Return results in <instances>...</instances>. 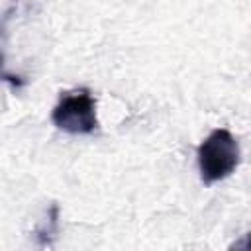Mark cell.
<instances>
[{"label":"cell","instance_id":"obj_1","mask_svg":"<svg viewBox=\"0 0 251 251\" xmlns=\"http://www.w3.org/2000/svg\"><path fill=\"white\" fill-rule=\"evenodd\" d=\"M239 165V145L229 129H214L198 147V169L204 184L227 178Z\"/></svg>","mask_w":251,"mask_h":251},{"label":"cell","instance_id":"obj_2","mask_svg":"<svg viewBox=\"0 0 251 251\" xmlns=\"http://www.w3.org/2000/svg\"><path fill=\"white\" fill-rule=\"evenodd\" d=\"M53 124L73 135H86L98 127L96 100L86 88L65 92L51 114Z\"/></svg>","mask_w":251,"mask_h":251},{"label":"cell","instance_id":"obj_3","mask_svg":"<svg viewBox=\"0 0 251 251\" xmlns=\"http://www.w3.org/2000/svg\"><path fill=\"white\" fill-rule=\"evenodd\" d=\"M235 247H243V249H251V233L245 235V239H241L239 243H235Z\"/></svg>","mask_w":251,"mask_h":251}]
</instances>
